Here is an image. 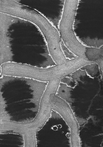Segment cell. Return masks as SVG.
I'll return each mask as SVG.
<instances>
[{
    "mask_svg": "<svg viewBox=\"0 0 103 147\" xmlns=\"http://www.w3.org/2000/svg\"><path fill=\"white\" fill-rule=\"evenodd\" d=\"M0 12L35 24L43 35L49 53L56 64H60L67 61L61 47L58 31L38 11L14 1L0 0Z\"/></svg>",
    "mask_w": 103,
    "mask_h": 147,
    "instance_id": "cell-1",
    "label": "cell"
},
{
    "mask_svg": "<svg viewBox=\"0 0 103 147\" xmlns=\"http://www.w3.org/2000/svg\"><path fill=\"white\" fill-rule=\"evenodd\" d=\"M78 3V0L65 1L59 32L65 45L77 57L86 58L85 53L87 47L78 40L73 28Z\"/></svg>",
    "mask_w": 103,
    "mask_h": 147,
    "instance_id": "cell-2",
    "label": "cell"
},
{
    "mask_svg": "<svg viewBox=\"0 0 103 147\" xmlns=\"http://www.w3.org/2000/svg\"><path fill=\"white\" fill-rule=\"evenodd\" d=\"M56 94L53 93L50 96V102L52 110L59 113L69 127L72 147H79L78 123L69 105Z\"/></svg>",
    "mask_w": 103,
    "mask_h": 147,
    "instance_id": "cell-3",
    "label": "cell"
},
{
    "mask_svg": "<svg viewBox=\"0 0 103 147\" xmlns=\"http://www.w3.org/2000/svg\"><path fill=\"white\" fill-rule=\"evenodd\" d=\"M24 147H37L35 133L24 135Z\"/></svg>",
    "mask_w": 103,
    "mask_h": 147,
    "instance_id": "cell-4",
    "label": "cell"
},
{
    "mask_svg": "<svg viewBox=\"0 0 103 147\" xmlns=\"http://www.w3.org/2000/svg\"><path fill=\"white\" fill-rule=\"evenodd\" d=\"M103 51V45L100 48Z\"/></svg>",
    "mask_w": 103,
    "mask_h": 147,
    "instance_id": "cell-5",
    "label": "cell"
}]
</instances>
